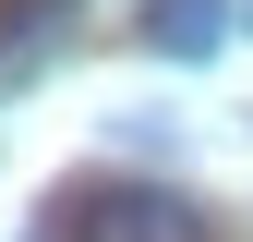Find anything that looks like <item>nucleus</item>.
Masks as SVG:
<instances>
[{"instance_id":"f257e3e1","label":"nucleus","mask_w":253,"mask_h":242,"mask_svg":"<svg viewBox=\"0 0 253 242\" xmlns=\"http://www.w3.org/2000/svg\"><path fill=\"white\" fill-rule=\"evenodd\" d=\"M60 218H73V242H217L205 206L169 182H84V194H60Z\"/></svg>"},{"instance_id":"f03ea898","label":"nucleus","mask_w":253,"mask_h":242,"mask_svg":"<svg viewBox=\"0 0 253 242\" xmlns=\"http://www.w3.org/2000/svg\"><path fill=\"white\" fill-rule=\"evenodd\" d=\"M145 49L157 60H217L229 49V0H145Z\"/></svg>"}]
</instances>
